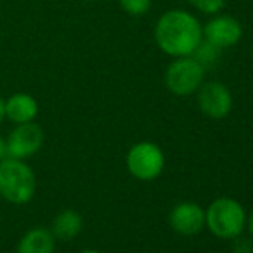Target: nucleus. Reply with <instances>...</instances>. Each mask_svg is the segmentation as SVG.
Segmentation results:
<instances>
[{
  "label": "nucleus",
  "instance_id": "20e7f679",
  "mask_svg": "<svg viewBox=\"0 0 253 253\" xmlns=\"http://www.w3.org/2000/svg\"><path fill=\"white\" fill-rule=\"evenodd\" d=\"M205 73L207 71L191 55L174 57L167 66L164 81H166L167 90L172 95L190 97L197 93V90L205 81Z\"/></svg>",
  "mask_w": 253,
  "mask_h": 253
},
{
  "label": "nucleus",
  "instance_id": "39448f33",
  "mask_svg": "<svg viewBox=\"0 0 253 253\" xmlns=\"http://www.w3.org/2000/svg\"><path fill=\"white\" fill-rule=\"evenodd\" d=\"M126 167L138 181H153L166 167V155L153 141H138L126 153Z\"/></svg>",
  "mask_w": 253,
  "mask_h": 253
},
{
  "label": "nucleus",
  "instance_id": "423d86ee",
  "mask_svg": "<svg viewBox=\"0 0 253 253\" xmlns=\"http://www.w3.org/2000/svg\"><path fill=\"white\" fill-rule=\"evenodd\" d=\"M197 105L203 116L210 119H224L233 110V93L220 81H203L197 90Z\"/></svg>",
  "mask_w": 253,
  "mask_h": 253
},
{
  "label": "nucleus",
  "instance_id": "6e6552de",
  "mask_svg": "<svg viewBox=\"0 0 253 253\" xmlns=\"http://www.w3.org/2000/svg\"><path fill=\"white\" fill-rule=\"evenodd\" d=\"M241 38H243V24L231 14L219 12L215 16H210V19L203 24V40L210 42L222 50L236 47Z\"/></svg>",
  "mask_w": 253,
  "mask_h": 253
},
{
  "label": "nucleus",
  "instance_id": "7ed1b4c3",
  "mask_svg": "<svg viewBox=\"0 0 253 253\" xmlns=\"http://www.w3.org/2000/svg\"><path fill=\"white\" fill-rule=\"evenodd\" d=\"M247 210L236 198L219 197L205 209V227L219 240H234L247 229Z\"/></svg>",
  "mask_w": 253,
  "mask_h": 253
},
{
  "label": "nucleus",
  "instance_id": "f03ea898",
  "mask_svg": "<svg viewBox=\"0 0 253 253\" xmlns=\"http://www.w3.org/2000/svg\"><path fill=\"white\" fill-rule=\"evenodd\" d=\"M37 193L35 170L24 160L5 157L0 160V197L12 205H26Z\"/></svg>",
  "mask_w": 253,
  "mask_h": 253
},
{
  "label": "nucleus",
  "instance_id": "412c9836",
  "mask_svg": "<svg viewBox=\"0 0 253 253\" xmlns=\"http://www.w3.org/2000/svg\"><path fill=\"white\" fill-rule=\"evenodd\" d=\"M250 57H252V62H253V45H252V53H250Z\"/></svg>",
  "mask_w": 253,
  "mask_h": 253
},
{
  "label": "nucleus",
  "instance_id": "4468645a",
  "mask_svg": "<svg viewBox=\"0 0 253 253\" xmlns=\"http://www.w3.org/2000/svg\"><path fill=\"white\" fill-rule=\"evenodd\" d=\"M186 2L197 12L205 14V16H215V14L222 12L226 7V0H186Z\"/></svg>",
  "mask_w": 253,
  "mask_h": 253
},
{
  "label": "nucleus",
  "instance_id": "1a4fd4ad",
  "mask_svg": "<svg viewBox=\"0 0 253 253\" xmlns=\"http://www.w3.org/2000/svg\"><path fill=\"white\" fill-rule=\"evenodd\" d=\"M169 226L181 236H195L205 227V209L197 202H179L170 210Z\"/></svg>",
  "mask_w": 253,
  "mask_h": 253
},
{
  "label": "nucleus",
  "instance_id": "9b49d317",
  "mask_svg": "<svg viewBox=\"0 0 253 253\" xmlns=\"http://www.w3.org/2000/svg\"><path fill=\"white\" fill-rule=\"evenodd\" d=\"M81 231H83V217H81L80 212H76L73 209L60 210L52 219L50 233L53 234L55 240L60 241L74 240Z\"/></svg>",
  "mask_w": 253,
  "mask_h": 253
},
{
  "label": "nucleus",
  "instance_id": "aec40b11",
  "mask_svg": "<svg viewBox=\"0 0 253 253\" xmlns=\"http://www.w3.org/2000/svg\"><path fill=\"white\" fill-rule=\"evenodd\" d=\"M80 253H102V252H98V250H93V248H86V250H81Z\"/></svg>",
  "mask_w": 253,
  "mask_h": 253
},
{
  "label": "nucleus",
  "instance_id": "2eb2a0df",
  "mask_svg": "<svg viewBox=\"0 0 253 253\" xmlns=\"http://www.w3.org/2000/svg\"><path fill=\"white\" fill-rule=\"evenodd\" d=\"M152 2L153 0H119V5L126 14L133 17H140L152 9Z\"/></svg>",
  "mask_w": 253,
  "mask_h": 253
},
{
  "label": "nucleus",
  "instance_id": "dca6fc26",
  "mask_svg": "<svg viewBox=\"0 0 253 253\" xmlns=\"http://www.w3.org/2000/svg\"><path fill=\"white\" fill-rule=\"evenodd\" d=\"M233 243V253H253V238L247 236H238L234 238Z\"/></svg>",
  "mask_w": 253,
  "mask_h": 253
},
{
  "label": "nucleus",
  "instance_id": "a211bd4d",
  "mask_svg": "<svg viewBox=\"0 0 253 253\" xmlns=\"http://www.w3.org/2000/svg\"><path fill=\"white\" fill-rule=\"evenodd\" d=\"M247 229L250 233V236L253 238V212L247 217Z\"/></svg>",
  "mask_w": 253,
  "mask_h": 253
},
{
  "label": "nucleus",
  "instance_id": "9d476101",
  "mask_svg": "<svg viewBox=\"0 0 253 253\" xmlns=\"http://www.w3.org/2000/svg\"><path fill=\"white\" fill-rule=\"evenodd\" d=\"M38 116V102L30 93H14L5 100V119L14 124L31 123Z\"/></svg>",
  "mask_w": 253,
  "mask_h": 253
},
{
  "label": "nucleus",
  "instance_id": "f3484780",
  "mask_svg": "<svg viewBox=\"0 0 253 253\" xmlns=\"http://www.w3.org/2000/svg\"><path fill=\"white\" fill-rule=\"evenodd\" d=\"M7 157V141L5 138H2L0 134V160H3Z\"/></svg>",
  "mask_w": 253,
  "mask_h": 253
},
{
  "label": "nucleus",
  "instance_id": "f257e3e1",
  "mask_svg": "<svg viewBox=\"0 0 253 253\" xmlns=\"http://www.w3.org/2000/svg\"><path fill=\"white\" fill-rule=\"evenodd\" d=\"M153 38L166 55L188 57L203 40V24L190 10L170 9L157 19Z\"/></svg>",
  "mask_w": 253,
  "mask_h": 253
},
{
  "label": "nucleus",
  "instance_id": "ddd939ff",
  "mask_svg": "<svg viewBox=\"0 0 253 253\" xmlns=\"http://www.w3.org/2000/svg\"><path fill=\"white\" fill-rule=\"evenodd\" d=\"M220 55H222V48L215 47V45L207 40H202L200 43H198V47L195 48V52L191 53V57H193L205 71L217 66L220 60Z\"/></svg>",
  "mask_w": 253,
  "mask_h": 253
},
{
  "label": "nucleus",
  "instance_id": "6ab92c4d",
  "mask_svg": "<svg viewBox=\"0 0 253 253\" xmlns=\"http://www.w3.org/2000/svg\"><path fill=\"white\" fill-rule=\"evenodd\" d=\"M3 119H5V100L0 97V124H2Z\"/></svg>",
  "mask_w": 253,
  "mask_h": 253
},
{
  "label": "nucleus",
  "instance_id": "0eeeda50",
  "mask_svg": "<svg viewBox=\"0 0 253 253\" xmlns=\"http://www.w3.org/2000/svg\"><path fill=\"white\" fill-rule=\"evenodd\" d=\"M5 141L7 157L26 160L42 150L45 141V133L40 124L31 121V123L16 124V127L10 131Z\"/></svg>",
  "mask_w": 253,
  "mask_h": 253
},
{
  "label": "nucleus",
  "instance_id": "f8f14e48",
  "mask_svg": "<svg viewBox=\"0 0 253 253\" xmlns=\"http://www.w3.org/2000/svg\"><path fill=\"white\" fill-rule=\"evenodd\" d=\"M55 238L50 229L33 227L26 231L19 240L16 253H53L55 252Z\"/></svg>",
  "mask_w": 253,
  "mask_h": 253
}]
</instances>
